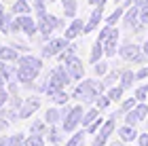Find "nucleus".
<instances>
[{
  "label": "nucleus",
  "instance_id": "nucleus-39",
  "mask_svg": "<svg viewBox=\"0 0 148 146\" xmlns=\"http://www.w3.org/2000/svg\"><path fill=\"white\" fill-rule=\"evenodd\" d=\"M9 97H11L9 89H6V87H0V108H2L4 104H9Z\"/></svg>",
  "mask_w": 148,
  "mask_h": 146
},
{
  "label": "nucleus",
  "instance_id": "nucleus-30",
  "mask_svg": "<svg viewBox=\"0 0 148 146\" xmlns=\"http://www.w3.org/2000/svg\"><path fill=\"white\" fill-rule=\"evenodd\" d=\"M110 102H112V99H110L108 95H97V97H95V108H97V110H106V108L110 106Z\"/></svg>",
  "mask_w": 148,
  "mask_h": 146
},
{
  "label": "nucleus",
  "instance_id": "nucleus-28",
  "mask_svg": "<svg viewBox=\"0 0 148 146\" xmlns=\"http://www.w3.org/2000/svg\"><path fill=\"white\" fill-rule=\"evenodd\" d=\"M45 129H47V121H32V125H30V134H38V136H42V134H45Z\"/></svg>",
  "mask_w": 148,
  "mask_h": 146
},
{
  "label": "nucleus",
  "instance_id": "nucleus-2",
  "mask_svg": "<svg viewBox=\"0 0 148 146\" xmlns=\"http://www.w3.org/2000/svg\"><path fill=\"white\" fill-rule=\"evenodd\" d=\"M104 85L97 83V81H83L76 87V91H74V99H78V102H89V99H95L97 91L102 93Z\"/></svg>",
  "mask_w": 148,
  "mask_h": 146
},
{
  "label": "nucleus",
  "instance_id": "nucleus-22",
  "mask_svg": "<svg viewBox=\"0 0 148 146\" xmlns=\"http://www.w3.org/2000/svg\"><path fill=\"white\" fill-rule=\"evenodd\" d=\"M62 117H64V114H62V110H57V108H49V110H47V114H45V121L49 123V125H55Z\"/></svg>",
  "mask_w": 148,
  "mask_h": 146
},
{
  "label": "nucleus",
  "instance_id": "nucleus-36",
  "mask_svg": "<svg viewBox=\"0 0 148 146\" xmlns=\"http://www.w3.org/2000/svg\"><path fill=\"white\" fill-rule=\"evenodd\" d=\"M106 70H108V66H106L104 62H95V64H93V72H95L97 76H104Z\"/></svg>",
  "mask_w": 148,
  "mask_h": 146
},
{
  "label": "nucleus",
  "instance_id": "nucleus-23",
  "mask_svg": "<svg viewBox=\"0 0 148 146\" xmlns=\"http://www.w3.org/2000/svg\"><path fill=\"white\" fill-rule=\"evenodd\" d=\"M133 81H136V72L127 70V72L121 74V87H123V89H129L131 85H133Z\"/></svg>",
  "mask_w": 148,
  "mask_h": 146
},
{
  "label": "nucleus",
  "instance_id": "nucleus-33",
  "mask_svg": "<svg viewBox=\"0 0 148 146\" xmlns=\"http://www.w3.org/2000/svg\"><path fill=\"white\" fill-rule=\"evenodd\" d=\"M9 146H25V136L23 134H15L9 138Z\"/></svg>",
  "mask_w": 148,
  "mask_h": 146
},
{
  "label": "nucleus",
  "instance_id": "nucleus-9",
  "mask_svg": "<svg viewBox=\"0 0 148 146\" xmlns=\"http://www.w3.org/2000/svg\"><path fill=\"white\" fill-rule=\"evenodd\" d=\"M38 108H40V99L38 97H28L23 102V106L19 108V119H30Z\"/></svg>",
  "mask_w": 148,
  "mask_h": 146
},
{
  "label": "nucleus",
  "instance_id": "nucleus-7",
  "mask_svg": "<svg viewBox=\"0 0 148 146\" xmlns=\"http://www.w3.org/2000/svg\"><path fill=\"white\" fill-rule=\"evenodd\" d=\"M146 114H148V106H146V104H136L129 112H127L125 121H127V125H136V123H140V121H144Z\"/></svg>",
  "mask_w": 148,
  "mask_h": 146
},
{
  "label": "nucleus",
  "instance_id": "nucleus-5",
  "mask_svg": "<svg viewBox=\"0 0 148 146\" xmlns=\"http://www.w3.org/2000/svg\"><path fill=\"white\" fill-rule=\"evenodd\" d=\"M40 70L32 68V66H23V64H17V83H23V85H32L38 78Z\"/></svg>",
  "mask_w": 148,
  "mask_h": 146
},
{
  "label": "nucleus",
  "instance_id": "nucleus-32",
  "mask_svg": "<svg viewBox=\"0 0 148 146\" xmlns=\"http://www.w3.org/2000/svg\"><path fill=\"white\" fill-rule=\"evenodd\" d=\"M51 99H53V104H66L68 102V93L62 89V91H57V93H53V95H49Z\"/></svg>",
  "mask_w": 148,
  "mask_h": 146
},
{
  "label": "nucleus",
  "instance_id": "nucleus-49",
  "mask_svg": "<svg viewBox=\"0 0 148 146\" xmlns=\"http://www.w3.org/2000/svg\"><path fill=\"white\" fill-rule=\"evenodd\" d=\"M104 144H106V138H102V136H97V138H95V142H93L91 146H104Z\"/></svg>",
  "mask_w": 148,
  "mask_h": 146
},
{
  "label": "nucleus",
  "instance_id": "nucleus-6",
  "mask_svg": "<svg viewBox=\"0 0 148 146\" xmlns=\"http://www.w3.org/2000/svg\"><path fill=\"white\" fill-rule=\"evenodd\" d=\"M83 114H85V112H83V108H80V106H76V108H70L68 114H66V121L62 123V129L66 131V134H68V131H72L80 121H83Z\"/></svg>",
  "mask_w": 148,
  "mask_h": 146
},
{
  "label": "nucleus",
  "instance_id": "nucleus-4",
  "mask_svg": "<svg viewBox=\"0 0 148 146\" xmlns=\"http://www.w3.org/2000/svg\"><path fill=\"white\" fill-rule=\"evenodd\" d=\"M66 47H68V38H49V42L42 47V55L45 57H53V55H59Z\"/></svg>",
  "mask_w": 148,
  "mask_h": 146
},
{
  "label": "nucleus",
  "instance_id": "nucleus-34",
  "mask_svg": "<svg viewBox=\"0 0 148 146\" xmlns=\"http://www.w3.org/2000/svg\"><path fill=\"white\" fill-rule=\"evenodd\" d=\"M123 17V9H116V11H112L110 15H108V19H106V25H114L119 21V19Z\"/></svg>",
  "mask_w": 148,
  "mask_h": 146
},
{
  "label": "nucleus",
  "instance_id": "nucleus-3",
  "mask_svg": "<svg viewBox=\"0 0 148 146\" xmlns=\"http://www.w3.org/2000/svg\"><path fill=\"white\" fill-rule=\"evenodd\" d=\"M36 21H38V32L42 34L45 40H49L51 34H53V30L62 25V21H59L55 15H42V17H38Z\"/></svg>",
  "mask_w": 148,
  "mask_h": 146
},
{
  "label": "nucleus",
  "instance_id": "nucleus-42",
  "mask_svg": "<svg viewBox=\"0 0 148 146\" xmlns=\"http://www.w3.org/2000/svg\"><path fill=\"white\" fill-rule=\"evenodd\" d=\"M19 32H21V21H19V17H15L11 25V34H19Z\"/></svg>",
  "mask_w": 148,
  "mask_h": 146
},
{
  "label": "nucleus",
  "instance_id": "nucleus-43",
  "mask_svg": "<svg viewBox=\"0 0 148 146\" xmlns=\"http://www.w3.org/2000/svg\"><path fill=\"white\" fill-rule=\"evenodd\" d=\"M140 21H142L144 25H148V4L140 9Z\"/></svg>",
  "mask_w": 148,
  "mask_h": 146
},
{
  "label": "nucleus",
  "instance_id": "nucleus-1",
  "mask_svg": "<svg viewBox=\"0 0 148 146\" xmlns=\"http://www.w3.org/2000/svg\"><path fill=\"white\" fill-rule=\"evenodd\" d=\"M70 81H72V76H70L68 68H64V66L53 68L51 74H49V83H47V95H53V93H57V91L66 89V85Z\"/></svg>",
  "mask_w": 148,
  "mask_h": 146
},
{
  "label": "nucleus",
  "instance_id": "nucleus-19",
  "mask_svg": "<svg viewBox=\"0 0 148 146\" xmlns=\"http://www.w3.org/2000/svg\"><path fill=\"white\" fill-rule=\"evenodd\" d=\"M17 64L32 66V68H36V70H42V62H40L38 57H34V55H21V57L17 59Z\"/></svg>",
  "mask_w": 148,
  "mask_h": 146
},
{
  "label": "nucleus",
  "instance_id": "nucleus-13",
  "mask_svg": "<svg viewBox=\"0 0 148 146\" xmlns=\"http://www.w3.org/2000/svg\"><path fill=\"white\" fill-rule=\"evenodd\" d=\"M85 30V23H83V19H72V23L68 25V28H66V38H68V40H74V38H76L80 32Z\"/></svg>",
  "mask_w": 148,
  "mask_h": 146
},
{
  "label": "nucleus",
  "instance_id": "nucleus-47",
  "mask_svg": "<svg viewBox=\"0 0 148 146\" xmlns=\"http://www.w3.org/2000/svg\"><path fill=\"white\" fill-rule=\"evenodd\" d=\"M146 76H148V68H140L136 72V78H146Z\"/></svg>",
  "mask_w": 148,
  "mask_h": 146
},
{
  "label": "nucleus",
  "instance_id": "nucleus-38",
  "mask_svg": "<svg viewBox=\"0 0 148 146\" xmlns=\"http://www.w3.org/2000/svg\"><path fill=\"white\" fill-rule=\"evenodd\" d=\"M136 104H138V99H136V97H129V99H125V102H123V106H121V112H129V110H131Z\"/></svg>",
  "mask_w": 148,
  "mask_h": 146
},
{
  "label": "nucleus",
  "instance_id": "nucleus-40",
  "mask_svg": "<svg viewBox=\"0 0 148 146\" xmlns=\"http://www.w3.org/2000/svg\"><path fill=\"white\" fill-rule=\"evenodd\" d=\"M146 97H148V85H142L136 91V99H146Z\"/></svg>",
  "mask_w": 148,
  "mask_h": 146
},
{
  "label": "nucleus",
  "instance_id": "nucleus-25",
  "mask_svg": "<svg viewBox=\"0 0 148 146\" xmlns=\"http://www.w3.org/2000/svg\"><path fill=\"white\" fill-rule=\"evenodd\" d=\"M114 121H116V112H114V114L108 119V121L104 123V127H102V131H99V136L102 138H108L110 134H112V129H114Z\"/></svg>",
  "mask_w": 148,
  "mask_h": 146
},
{
  "label": "nucleus",
  "instance_id": "nucleus-54",
  "mask_svg": "<svg viewBox=\"0 0 148 146\" xmlns=\"http://www.w3.org/2000/svg\"><path fill=\"white\" fill-rule=\"evenodd\" d=\"M34 2H47V0H34Z\"/></svg>",
  "mask_w": 148,
  "mask_h": 146
},
{
  "label": "nucleus",
  "instance_id": "nucleus-41",
  "mask_svg": "<svg viewBox=\"0 0 148 146\" xmlns=\"http://www.w3.org/2000/svg\"><path fill=\"white\" fill-rule=\"evenodd\" d=\"M99 127H102V119H95V121H93L89 127H87V134H95Z\"/></svg>",
  "mask_w": 148,
  "mask_h": 146
},
{
  "label": "nucleus",
  "instance_id": "nucleus-50",
  "mask_svg": "<svg viewBox=\"0 0 148 146\" xmlns=\"http://www.w3.org/2000/svg\"><path fill=\"white\" fill-rule=\"evenodd\" d=\"M89 4H91V6H104L106 0H89Z\"/></svg>",
  "mask_w": 148,
  "mask_h": 146
},
{
  "label": "nucleus",
  "instance_id": "nucleus-37",
  "mask_svg": "<svg viewBox=\"0 0 148 146\" xmlns=\"http://www.w3.org/2000/svg\"><path fill=\"white\" fill-rule=\"evenodd\" d=\"M9 104H11V108L19 110V108H21V106H23V99L19 97V93H17V95H11V97H9Z\"/></svg>",
  "mask_w": 148,
  "mask_h": 146
},
{
  "label": "nucleus",
  "instance_id": "nucleus-18",
  "mask_svg": "<svg viewBox=\"0 0 148 146\" xmlns=\"http://www.w3.org/2000/svg\"><path fill=\"white\" fill-rule=\"evenodd\" d=\"M13 19H15V15L11 13H0V32L2 34H11V25H13Z\"/></svg>",
  "mask_w": 148,
  "mask_h": 146
},
{
  "label": "nucleus",
  "instance_id": "nucleus-45",
  "mask_svg": "<svg viewBox=\"0 0 148 146\" xmlns=\"http://www.w3.org/2000/svg\"><path fill=\"white\" fill-rule=\"evenodd\" d=\"M127 4H136V6H140V9H142V6H146L148 4V0H127Z\"/></svg>",
  "mask_w": 148,
  "mask_h": 146
},
{
  "label": "nucleus",
  "instance_id": "nucleus-14",
  "mask_svg": "<svg viewBox=\"0 0 148 146\" xmlns=\"http://www.w3.org/2000/svg\"><path fill=\"white\" fill-rule=\"evenodd\" d=\"M116 40H119V32L114 30L112 34L104 40V55H116Z\"/></svg>",
  "mask_w": 148,
  "mask_h": 146
},
{
  "label": "nucleus",
  "instance_id": "nucleus-11",
  "mask_svg": "<svg viewBox=\"0 0 148 146\" xmlns=\"http://www.w3.org/2000/svg\"><path fill=\"white\" fill-rule=\"evenodd\" d=\"M104 19V6H95V9H93V13H91V17H89V21L85 23V34H89V32H93L99 25V21H102Z\"/></svg>",
  "mask_w": 148,
  "mask_h": 146
},
{
  "label": "nucleus",
  "instance_id": "nucleus-48",
  "mask_svg": "<svg viewBox=\"0 0 148 146\" xmlns=\"http://www.w3.org/2000/svg\"><path fill=\"white\" fill-rule=\"evenodd\" d=\"M138 142H140V146H148V134L138 136Z\"/></svg>",
  "mask_w": 148,
  "mask_h": 146
},
{
  "label": "nucleus",
  "instance_id": "nucleus-52",
  "mask_svg": "<svg viewBox=\"0 0 148 146\" xmlns=\"http://www.w3.org/2000/svg\"><path fill=\"white\" fill-rule=\"evenodd\" d=\"M142 51H144V55H146V57H148V40H146V42H144V49H142Z\"/></svg>",
  "mask_w": 148,
  "mask_h": 146
},
{
  "label": "nucleus",
  "instance_id": "nucleus-26",
  "mask_svg": "<svg viewBox=\"0 0 148 146\" xmlns=\"http://www.w3.org/2000/svg\"><path fill=\"white\" fill-rule=\"evenodd\" d=\"M97 112H99L97 108H93V110H87L85 114H83V121H80V123H83V127H85V129L89 127V125L95 121V119H97Z\"/></svg>",
  "mask_w": 148,
  "mask_h": 146
},
{
  "label": "nucleus",
  "instance_id": "nucleus-27",
  "mask_svg": "<svg viewBox=\"0 0 148 146\" xmlns=\"http://www.w3.org/2000/svg\"><path fill=\"white\" fill-rule=\"evenodd\" d=\"M85 134H87V129H83V131H76L68 142H66V146H80L83 144V140H85Z\"/></svg>",
  "mask_w": 148,
  "mask_h": 146
},
{
  "label": "nucleus",
  "instance_id": "nucleus-10",
  "mask_svg": "<svg viewBox=\"0 0 148 146\" xmlns=\"http://www.w3.org/2000/svg\"><path fill=\"white\" fill-rule=\"evenodd\" d=\"M66 68H68V72H70L72 78H83L85 68H83V62H80L76 55H70L68 59H66Z\"/></svg>",
  "mask_w": 148,
  "mask_h": 146
},
{
  "label": "nucleus",
  "instance_id": "nucleus-15",
  "mask_svg": "<svg viewBox=\"0 0 148 146\" xmlns=\"http://www.w3.org/2000/svg\"><path fill=\"white\" fill-rule=\"evenodd\" d=\"M119 138H121L123 142H133V140H138L136 125H125V127H119Z\"/></svg>",
  "mask_w": 148,
  "mask_h": 146
},
{
  "label": "nucleus",
  "instance_id": "nucleus-46",
  "mask_svg": "<svg viewBox=\"0 0 148 146\" xmlns=\"http://www.w3.org/2000/svg\"><path fill=\"white\" fill-rule=\"evenodd\" d=\"M9 123H11V121H9L6 117H0V131H4L6 127H9Z\"/></svg>",
  "mask_w": 148,
  "mask_h": 146
},
{
  "label": "nucleus",
  "instance_id": "nucleus-44",
  "mask_svg": "<svg viewBox=\"0 0 148 146\" xmlns=\"http://www.w3.org/2000/svg\"><path fill=\"white\" fill-rule=\"evenodd\" d=\"M6 87H9V93H11V95H17V91H19L17 81H9V83H6Z\"/></svg>",
  "mask_w": 148,
  "mask_h": 146
},
{
  "label": "nucleus",
  "instance_id": "nucleus-12",
  "mask_svg": "<svg viewBox=\"0 0 148 146\" xmlns=\"http://www.w3.org/2000/svg\"><path fill=\"white\" fill-rule=\"evenodd\" d=\"M19 21H21V32H25L28 36H34L38 32V21L32 15H19Z\"/></svg>",
  "mask_w": 148,
  "mask_h": 146
},
{
  "label": "nucleus",
  "instance_id": "nucleus-20",
  "mask_svg": "<svg viewBox=\"0 0 148 146\" xmlns=\"http://www.w3.org/2000/svg\"><path fill=\"white\" fill-rule=\"evenodd\" d=\"M138 19H140V6H136V4H133L131 9L127 11V15H125V23L131 28V25H136V21H138Z\"/></svg>",
  "mask_w": 148,
  "mask_h": 146
},
{
  "label": "nucleus",
  "instance_id": "nucleus-31",
  "mask_svg": "<svg viewBox=\"0 0 148 146\" xmlns=\"http://www.w3.org/2000/svg\"><path fill=\"white\" fill-rule=\"evenodd\" d=\"M62 131H64V129H62ZM62 131L51 125V129H49V142H51V144H59V142H62Z\"/></svg>",
  "mask_w": 148,
  "mask_h": 146
},
{
  "label": "nucleus",
  "instance_id": "nucleus-24",
  "mask_svg": "<svg viewBox=\"0 0 148 146\" xmlns=\"http://www.w3.org/2000/svg\"><path fill=\"white\" fill-rule=\"evenodd\" d=\"M62 6H64V13L66 17H74L76 15V0H62Z\"/></svg>",
  "mask_w": 148,
  "mask_h": 146
},
{
  "label": "nucleus",
  "instance_id": "nucleus-51",
  "mask_svg": "<svg viewBox=\"0 0 148 146\" xmlns=\"http://www.w3.org/2000/svg\"><path fill=\"white\" fill-rule=\"evenodd\" d=\"M0 146H9V138H0Z\"/></svg>",
  "mask_w": 148,
  "mask_h": 146
},
{
  "label": "nucleus",
  "instance_id": "nucleus-17",
  "mask_svg": "<svg viewBox=\"0 0 148 146\" xmlns=\"http://www.w3.org/2000/svg\"><path fill=\"white\" fill-rule=\"evenodd\" d=\"M11 11H13V15H30L32 13V6L28 0H15L11 6Z\"/></svg>",
  "mask_w": 148,
  "mask_h": 146
},
{
  "label": "nucleus",
  "instance_id": "nucleus-8",
  "mask_svg": "<svg viewBox=\"0 0 148 146\" xmlns=\"http://www.w3.org/2000/svg\"><path fill=\"white\" fill-rule=\"evenodd\" d=\"M140 53H144V51H140V47H136V45H125V47H121L119 55L127 59V62H142L146 55H140Z\"/></svg>",
  "mask_w": 148,
  "mask_h": 146
},
{
  "label": "nucleus",
  "instance_id": "nucleus-53",
  "mask_svg": "<svg viewBox=\"0 0 148 146\" xmlns=\"http://www.w3.org/2000/svg\"><path fill=\"white\" fill-rule=\"evenodd\" d=\"M110 146H123V144H121V142H112Z\"/></svg>",
  "mask_w": 148,
  "mask_h": 146
},
{
  "label": "nucleus",
  "instance_id": "nucleus-21",
  "mask_svg": "<svg viewBox=\"0 0 148 146\" xmlns=\"http://www.w3.org/2000/svg\"><path fill=\"white\" fill-rule=\"evenodd\" d=\"M102 55H104V42L102 40H95V42H93V49H91V62L93 64L99 62Z\"/></svg>",
  "mask_w": 148,
  "mask_h": 146
},
{
  "label": "nucleus",
  "instance_id": "nucleus-16",
  "mask_svg": "<svg viewBox=\"0 0 148 146\" xmlns=\"http://www.w3.org/2000/svg\"><path fill=\"white\" fill-rule=\"evenodd\" d=\"M21 57L17 53L15 47H2L0 45V62H17V59Z\"/></svg>",
  "mask_w": 148,
  "mask_h": 146
},
{
  "label": "nucleus",
  "instance_id": "nucleus-55",
  "mask_svg": "<svg viewBox=\"0 0 148 146\" xmlns=\"http://www.w3.org/2000/svg\"><path fill=\"white\" fill-rule=\"evenodd\" d=\"M2 11H4V9H2V4H0V13H2Z\"/></svg>",
  "mask_w": 148,
  "mask_h": 146
},
{
  "label": "nucleus",
  "instance_id": "nucleus-35",
  "mask_svg": "<svg viewBox=\"0 0 148 146\" xmlns=\"http://www.w3.org/2000/svg\"><path fill=\"white\" fill-rule=\"evenodd\" d=\"M123 91H125V89L121 87V85H119V87H112V89L108 91V97L112 99V102H119V99L123 97Z\"/></svg>",
  "mask_w": 148,
  "mask_h": 146
},
{
  "label": "nucleus",
  "instance_id": "nucleus-56",
  "mask_svg": "<svg viewBox=\"0 0 148 146\" xmlns=\"http://www.w3.org/2000/svg\"><path fill=\"white\" fill-rule=\"evenodd\" d=\"M51 146H57V144H51Z\"/></svg>",
  "mask_w": 148,
  "mask_h": 146
},
{
  "label": "nucleus",
  "instance_id": "nucleus-29",
  "mask_svg": "<svg viewBox=\"0 0 148 146\" xmlns=\"http://www.w3.org/2000/svg\"><path fill=\"white\" fill-rule=\"evenodd\" d=\"M25 146H45V140L38 134H30V138H25Z\"/></svg>",
  "mask_w": 148,
  "mask_h": 146
}]
</instances>
